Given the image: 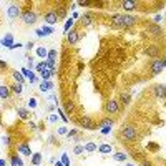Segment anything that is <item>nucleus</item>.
<instances>
[{
  "mask_svg": "<svg viewBox=\"0 0 166 166\" xmlns=\"http://www.w3.org/2000/svg\"><path fill=\"white\" fill-rule=\"evenodd\" d=\"M2 45H4V47L12 48V47H13V37H12L10 33H8V35H5V38L2 40Z\"/></svg>",
  "mask_w": 166,
  "mask_h": 166,
  "instance_id": "obj_25",
  "label": "nucleus"
},
{
  "mask_svg": "<svg viewBox=\"0 0 166 166\" xmlns=\"http://www.w3.org/2000/svg\"><path fill=\"white\" fill-rule=\"evenodd\" d=\"M143 166H151V163H148V161H144V163H143Z\"/></svg>",
  "mask_w": 166,
  "mask_h": 166,
  "instance_id": "obj_53",
  "label": "nucleus"
},
{
  "mask_svg": "<svg viewBox=\"0 0 166 166\" xmlns=\"http://www.w3.org/2000/svg\"><path fill=\"white\" fill-rule=\"evenodd\" d=\"M27 48H28V50H30V48H33V42H28V43H27Z\"/></svg>",
  "mask_w": 166,
  "mask_h": 166,
  "instance_id": "obj_50",
  "label": "nucleus"
},
{
  "mask_svg": "<svg viewBox=\"0 0 166 166\" xmlns=\"http://www.w3.org/2000/svg\"><path fill=\"white\" fill-rule=\"evenodd\" d=\"M98 151H100L101 155H110V153L113 151V148L110 146V144L103 143V144H100V146H98Z\"/></svg>",
  "mask_w": 166,
  "mask_h": 166,
  "instance_id": "obj_23",
  "label": "nucleus"
},
{
  "mask_svg": "<svg viewBox=\"0 0 166 166\" xmlns=\"http://www.w3.org/2000/svg\"><path fill=\"white\" fill-rule=\"evenodd\" d=\"M17 115H18V118H22V120H30V110H27V108H23V106H18L17 108Z\"/></svg>",
  "mask_w": 166,
  "mask_h": 166,
  "instance_id": "obj_19",
  "label": "nucleus"
},
{
  "mask_svg": "<svg viewBox=\"0 0 166 166\" xmlns=\"http://www.w3.org/2000/svg\"><path fill=\"white\" fill-rule=\"evenodd\" d=\"M58 135H68V128L60 126V128H58Z\"/></svg>",
  "mask_w": 166,
  "mask_h": 166,
  "instance_id": "obj_38",
  "label": "nucleus"
},
{
  "mask_svg": "<svg viewBox=\"0 0 166 166\" xmlns=\"http://www.w3.org/2000/svg\"><path fill=\"white\" fill-rule=\"evenodd\" d=\"M12 76H13V80L17 83H20V85H23V83H25V76H23L20 72H17V70H15V72H12Z\"/></svg>",
  "mask_w": 166,
  "mask_h": 166,
  "instance_id": "obj_24",
  "label": "nucleus"
},
{
  "mask_svg": "<svg viewBox=\"0 0 166 166\" xmlns=\"http://www.w3.org/2000/svg\"><path fill=\"white\" fill-rule=\"evenodd\" d=\"M10 90H12V91H13V93H15V95H22V90H23V85H20V83H17V82H15V83H13V85H12V87H10Z\"/></svg>",
  "mask_w": 166,
  "mask_h": 166,
  "instance_id": "obj_28",
  "label": "nucleus"
},
{
  "mask_svg": "<svg viewBox=\"0 0 166 166\" xmlns=\"http://www.w3.org/2000/svg\"><path fill=\"white\" fill-rule=\"evenodd\" d=\"M58 113H60V118L63 120V121H68V118H67V115L63 111H61V110H58Z\"/></svg>",
  "mask_w": 166,
  "mask_h": 166,
  "instance_id": "obj_44",
  "label": "nucleus"
},
{
  "mask_svg": "<svg viewBox=\"0 0 166 166\" xmlns=\"http://www.w3.org/2000/svg\"><path fill=\"white\" fill-rule=\"evenodd\" d=\"M126 166H133V165H126Z\"/></svg>",
  "mask_w": 166,
  "mask_h": 166,
  "instance_id": "obj_55",
  "label": "nucleus"
},
{
  "mask_svg": "<svg viewBox=\"0 0 166 166\" xmlns=\"http://www.w3.org/2000/svg\"><path fill=\"white\" fill-rule=\"evenodd\" d=\"M73 136H78V130H70L68 131V138H73Z\"/></svg>",
  "mask_w": 166,
  "mask_h": 166,
  "instance_id": "obj_41",
  "label": "nucleus"
},
{
  "mask_svg": "<svg viewBox=\"0 0 166 166\" xmlns=\"http://www.w3.org/2000/svg\"><path fill=\"white\" fill-rule=\"evenodd\" d=\"M43 20H45L47 25H55L60 18H58V15H57V10H47L43 13Z\"/></svg>",
  "mask_w": 166,
  "mask_h": 166,
  "instance_id": "obj_9",
  "label": "nucleus"
},
{
  "mask_svg": "<svg viewBox=\"0 0 166 166\" xmlns=\"http://www.w3.org/2000/svg\"><path fill=\"white\" fill-rule=\"evenodd\" d=\"M146 55H150V57L155 60V58H159L158 55H159V47L158 45H150L148 48H146Z\"/></svg>",
  "mask_w": 166,
  "mask_h": 166,
  "instance_id": "obj_16",
  "label": "nucleus"
},
{
  "mask_svg": "<svg viewBox=\"0 0 166 166\" xmlns=\"http://www.w3.org/2000/svg\"><path fill=\"white\" fill-rule=\"evenodd\" d=\"M150 148H151V150H158V144H155V143H151V144H150Z\"/></svg>",
  "mask_w": 166,
  "mask_h": 166,
  "instance_id": "obj_49",
  "label": "nucleus"
},
{
  "mask_svg": "<svg viewBox=\"0 0 166 166\" xmlns=\"http://www.w3.org/2000/svg\"><path fill=\"white\" fill-rule=\"evenodd\" d=\"M20 73H22V75L25 76L27 80H30V83H37V82H38V78L35 76V73H33L32 70H28L27 67H23V68L20 70Z\"/></svg>",
  "mask_w": 166,
  "mask_h": 166,
  "instance_id": "obj_14",
  "label": "nucleus"
},
{
  "mask_svg": "<svg viewBox=\"0 0 166 166\" xmlns=\"http://www.w3.org/2000/svg\"><path fill=\"white\" fill-rule=\"evenodd\" d=\"M22 22L25 23V25H35L37 20H38V15H37L35 10H30V8H27L25 12H22Z\"/></svg>",
  "mask_w": 166,
  "mask_h": 166,
  "instance_id": "obj_4",
  "label": "nucleus"
},
{
  "mask_svg": "<svg viewBox=\"0 0 166 166\" xmlns=\"http://www.w3.org/2000/svg\"><path fill=\"white\" fill-rule=\"evenodd\" d=\"M35 70H37L38 73H42V72H43V70H45V61H40L38 65L35 67Z\"/></svg>",
  "mask_w": 166,
  "mask_h": 166,
  "instance_id": "obj_37",
  "label": "nucleus"
},
{
  "mask_svg": "<svg viewBox=\"0 0 166 166\" xmlns=\"http://www.w3.org/2000/svg\"><path fill=\"white\" fill-rule=\"evenodd\" d=\"M78 125L83 126V130H98V123H95L90 116H82L78 120Z\"/></svg>",
  "mask_w": 166,
  "mask_h": 166,
  "instance_id": "obj_6",
  "label": "nucleus"
},
{
  "mask_svg": "<svg viewBox=\"0 0 166 166\" xmlns=\"http://www.w3.org/2000/svg\"><path fill=\"white\" fill-rule=\"evenodd\" d=\"M10 87H7V85H0V98H4V100H8L10 98Z\"/></svg>",
  "mask_w": 166,
  "mask_h": 166,
  "instance_id": "obj_20",
  "label": "nucleus"
},
{
  "mask_svg": "<svg viewBox=\"0 0 166 166\" xmlns=\"http://www.w3.org/2000/svg\"><path fill=\"white\" fill-rule=\"evenodd\" d=\"M28 106H30V108H35V106H37V101H35V98H30V101H28Z\"/></svg>",
  "mask_w": 166,
  "mask_h": 166,
  "instance_id": "obj_42",
  "label": "nucleus"
},
{
  "mask_svg": "<svg viewBox=\"0 0 166 166\" xmlns=\"http://www.w3.org/2000/svg\"><path fill=\"white\" fill-rule=\"evenodd\" d=\"M113 159H115V161H126V155H125V153H115V155H113Z\"/></svg>",
  "mask_w": 166,
  "mask_h": 166,
  "instance_id": "obj_34",
  "label": "nucleus"
},
{
  "mask_svg": "<svg viewBox=\"0 0 166 166\" xmlns=\"http://www.w3.org/2000/svg\"><path fill=\"white\" fill-rule=\"evenodd\" d=\"M0 166H7V161H5V159H0Z\"/></svg>",
  "mask_w": 166,
  "mask_h": 166,
  "instance_id": "obj_52",
  "label": "nucleus"
},
{
  "mask_svg": "<svg viewBox=\"0 0 166 166\" xmlns=\"http://www.w3.org/2000/svg\"><path fill=\"white\" fill-rule=\"evenodd\" d=\"M28 126H30V130H37V128H38V126H37V125H35L33 121H30V123H28Z\"/></svg>",
  "mask_w": 166,
  "mask_h": 166,
  "instance_id": "obj_48",
  "label": "nucleus"
},
{
  "mask_svg": "<svg viewBox=\"0 0 166 166\" xmlns=\"http://www.w3.org/2000/svg\"><path fill=\"white\" fill-rule=\"evenodd\" d=\"M2 143H4V146H12V136L10 135H4L2 136Z\"/></svg>",
  "mask_w": 166,
  "mask_h": 166,
  "instance_id": "obj_33",
  "label": "nucleus"
},
{
  "mask_svg": "<svg viewBox=\"0 0 166 166\" xmlns=\"http://www.w3.org/2000/svg\"><path fill=\"white\" fill-rule=\"evenodd\" d=\"M37 55H38L40 58H45V57H48V50L45 47H38L37 48Z\"/></svg>",
  "mask_w": 166,
  "mask_h": 166,
  "instance_id": "obj_31",
  "label": "nucleus"
},
{
  "mask_svg": "<svg viewBox=\"0 0 166 166\" xmlns=\"http://www.w3.org/2000/svg\"><path fill=\"white\" fill-rule=\"evenodd\" d=\"M7 15H8V18H10V20H17L18 17H22L20 7H18V5H15V4L8 5V8H7Z\"/></svg>",
  "mask_w": 166,
  "mask_h": 166,
  "instance_id": "obj_10",
  "label": "nucleus"
},
{
  "mask_svg": "<svg viewBox=\"0 0 166 166\" xmlns=\"http://www.w3.org/2000/svg\"><path fill=\"white\" fill-rule=\"evenodd\" d=\"M35 33H37V37H40V38L43 37V32H42V28H37V30H35Z\"/></svg>",
  "mask_w": 166,
  "mask_h": 166,
  "instance_id": "obj_46",
  "label": "nucleus"
},
{
  "mask_svg": "<svg viewBox=\"0 0 166 166\" xmlns=\"http://www.w3.org/2000/svg\"><path fill=\"white\" fill-rule=\"evenodd\" d=\"M83 146H85V153H95L98 150L96 143H93V141H88V143H85Z\"/></svg>",
  "mask_w": 166,
  "mask_h": 166,
  "instance_id": "obj_22",
  "label": "nucleus"
},
{
  "mask_svg": "<svg viewBox=\"0 0 166 166\" xmlns=\"http://www.w3.org/2000/svg\"><path fill=\"white\" fill-rule=\"evenodd\" d=\"M118 100H120V103H121L123 106H126V105H130V103H131V95L128 93V91H121L120 96H118Z\"/></svg>",
  "mask_w": 166,
  "mask_h": 166,
  "instance_id": "obj_15",
  "label": "nucleus"
},
{
  "mask_svg": "<svg viewBox=\"0 0 166 166\" xmlns=\"http://www.w3.org/2000/svg\"><path fill=\"white\" fill-rule=\"evenodd\" d=\"M57 57H58V52L53 48V50H50V52H48L47 61H50V63H57Z\"/></svg>",
  "mask_w": 166,
  "mask_h": 166,
  "instance_id": "obj_27",
  "label": "nucleus"
},
{
  "mask_svg": "<svg viewBox=\"0 0 166 166\" xmlns=\"http://www.w3.org/2000/svg\"><path fill=\"white\" fill-rule=\"evenodd\" d=\"M146 32L151 37H155V38H163V37H165L163 28L159 25H156V23H148V25H146Z\"/></svg>",
  "mask_w": 166,
  "mask_h": 166,
  "instance_id": "obj_7",
  "label": "nucleus"
},
{
  "mask_svg": "<svg viewBox=\"0 0 166 166\" xmlns=\"http://www.w3.org/2000/svg\"><path fill=\"white\" fill-rule=\"evenodd\" d=\"M155 22H156V23L161 22V17H159V15H156V17H155Z\"/></svg>",
  "mask_w": 166,
  "mask_h": 166,
  "instance_id": "obj_51",
  "label": "nucleus"
},
{
  "mask_svg": "<svg viewBox=\"0 0 166 166\" xmlns=\"http://www.w3.org/2000/svg\"><path fill=\"white\" fill-rule=\"evenodd\" d=\"M115 125V120H111V118H103L100 123H98V128H108V130H111V126Z\"/></svg>",
  "mask_w": 166,
  "mask_h": 166,
  "instance_id": "obj_18",
  "label": "nucleus"
},
{
  "mask_svg": "<svg viewBox=\"0 0 166 166\" xmlns=\"http://www.w3.org/2000/svg\"><path fill=\"white\" fill-rule=\"evenodd\" d=\"M42 32H43V37H48L50 33H53V28H50V27H43Z\"/></svg>",
  "mask_w": 166,
  "mask_h": 166,
  "instance_id": "obj_36",
  "label": "nucleus"
},
{
  "mask_svg": "<svg viewBox=\"0 0 166 166\" xmlns=\"http://www.w3.org/2000/svg\"><path fill=\"white\" fill-rule=\"evenodd\" d=\"M30 161H32L33 166H40V163H42V153H33Z\"/></svg>",
  "mask_w": 166,
  "mask_h": 166,
  "instance_id": "obj_26",
  "label": "nucleus"
},
{
  "mask_svg": "<svg viewBox=\"0 0 166 166\" xmlns=\"http://www.w3.org/2000/svg\"><path fill=\"white\" fill-rule=\"evenodd\" d=\"M153 91H155V96L158 98V100H166V87L165 85H161V83L155 85Z\"/></svg>",
  "mask_w": 166,
  "mask_h": 166,
  "instance_id": "obj_11",
  "label": "nucleus"
},
{
  "mask_svg": "<svg viewBox=\"0 0 166 166\" xmlns=\"http://www.w3.org/2000/svg\"><path fill=\"white\" fill-rule=\"evenodd\" d=\"M88 5H93V2H78V7H88Z\"/></svg>",
  "mask_w": 166,
  "mask_h": 166,
  "instance_id": "obj_40",
  "label": "nucleus"
},
{
  "mask_svg": "<svg viewBox=\"0 0 166 166\" xmlns=\"http://www.w3.org/2000/svg\"><path fill=\"white\" fill-rule=\"evenodd\" d=\"M65 110H67V113H72L73 110H75V105H73V101H67V103H65Z\"/></svg>",
  "mask_w": 166,
  "mask_h": 166,
  "instance_id": "obj_35",
  "label": "nucleus"
},
{
  "mask_svg": "<svg viewBox=\"0 0 166 166\" xmlns=\"http://www.w3.org/2000/svg\"><path fill=\"white\" fill-rule=\"evenodd\" d=\"M110 20H111V22H110L111 28H120V30L131 28V27H135L138 22H140V18H138V17H133V15H128V13L113 15Z\"/></svg>",
  "mask_w": 166,
  "mask_h": 166,
  "instance_id": "obj_1",
  "label": "nucleus"
},
{
  "mask_svg": "<svg viewBox=\"0 0 166 166\" xmlns=\"http://www.w3.org/2000/svg\"><path fill=\"white\" fill-rule=\"evenodd\" d=\"M120 5H121L125 10H128V12H130V10H135V8H138V2H133V0H123Z\"/></svg>",
  "mask_w": 166,
  "mask_h": 166,
  "instance_id": "obj_17",
  "label": "nucleus"
},
{
  "mask_svg": "<svg viewBox=\"0 0 166 166\" xmlns=\"http://www.w3.org/2000/svg\"><path fill=\"white\" fill-rule=\"evenodd\" d=\"M165 65H163V58H155V60L150 63V76H156L159 73H163Z\"/></svg>",
  "mask_w": 166,
  "mask_h": 166,
  "instance_id": "obj_5",
  "label": "nucleus"
},
{
  "mask_svg": "<svg viewBox=\"0 0 166 166\" xmlns=\"http://www.w3.org/2000/svg\"><path fill=\"white\" fill-rule=\"evenodd\" d=\"M17 153L23 156H32V150H30V144L28 143H20L17 144Z\"/></svg>",
  "mask_w": 166,
  "mask_h": 166,
  "instance_id": "obj_13",
  "label": "nucleus"
},
{
  "mask_svg": "<svg viewBox=\"0 0 166 166\" xmlns=\"http://www.w3.org/2000/svg\"><path fill=\"white\" fill-rule=\"evenodd\" d=\"M120 101L118 100H106L105 105H103V113L106 115H118L120 113Z\"/></svg>",
  "mask_w": 166,
  "mask_h": 166,
  "instance_id": "obj_3",
  "label": "nucleus"
},
{
  "mask_svg": "<svg viewBox=\"0 0 166 166\" xmlns=\"http://www.w3.org/2000/svg\"><path fill=\"white\" fill-rule=\"evenodd\" d=\"M48 120H50L52 123H57L58 121V116L57 115H50V118H48Z\"/></svg>",
  "mask_w": 166,
  "mask_h": 166,
  "instance_id": "obj_45",
  "label": "nucleus"
},
{
  "mask_svg": "<svg viewBox=\"0 0 166 166\" xmlns=\"http://www.w3.org/2000/svg\"><path fill=\"white\" fill-rule=\"evenodd\" d=\"M10 163H12V166H23V161L20 158H18V155H12V159H10Z\"/></svg>",
  "mask_w": 166,
  "mask_h": 166,
  "instance_id": "obj_29",
  "label": "nucleus"
},
{
  "mask_svg": "<svg viewBox=\"0 0 166 166\" xmlns=\"http://www.w3.org/2000/svg\"><path fill=\"white\" fill-rule=\"evenodd\" d=\"M61 163H63V166H70V161H68V156L67 155L61 156Z\"/></svg>",
  "mask_w": 166,
  "mask_h": 166,
  "instance_id": "obj_39",
  "label": "nucleus"
},
{
  "mask_svg": "<svg viewBox=\"0 0 166 166\" xmlns=\"http://www.w3.org/2000/svg\"><path fill=\"white\" fill-rule=\"evenodd\" d=\"M73 153H75L76 156H82L83 153H85V146H83V144H75V146H73Z\"/></svg>",
  "mask_w": 166,
  "mask_h": 166,
  "instance_id": "obj_30",
  "label": "nucleus"
},
{
  "mask_svg": "<svg viewBox=\"0 0 166 166\" xmlns=\"http://www.w3.org/2000/svg\"><path fill=\"white\" fill-rule=\"evenodd\" d=\"M33 67H35V65H33V60H32V58H28V61H27V68L32 70Z\"/></svg>",
  "mask_w": 166,
  "mask_h": 166,
  "instance_id": "obj_43",
  "label": "nucleus"
},
{
  "mask_svg": "<svg viewBox=\"0 0 166 166\" xmlns=\"http://www.w3.org/2000/svg\"><path fill=\"white\" fill-rule=\"evenodd\" d=\"M80 38H82V33H80V30L76 28V27H73V28L67 33V42H68L70 45H76L80 42Z\"/></svg>",
  "mask_w": 166,
  "mask_h": 166,
  "instance_id": "obj_8",
  "label": "nucleus"
},
{
  "mask_svg": "<svg viewBox=\"0 0 166 166\" xmlns=\"http://www.w3.org/2000/svg\"><path fill=\"white\" fill-rule=\"evenodd\" d=\"M73 25H75V20H73V18H70V20H67V23H65V28H63V30H65V33H68L70 30L73 28Z\"/></svg>",
  "mask_w": 166,
  "mask_h": 166,
  "instance_id": "obj_32",
  "label": "nucleus"
},
{
  "mask_svg": "<svg viewBox=\"0 0 166 166\" xmlns=\"http://www.w3.org/2000/svg\"><path fill=\"white\" fill-rule=\"evenodd\" d=\"M0 70H7V63L0 60Z\"/></svg>",
  "mask_w": 166,
  "mask_h": 166,
  "instance_id": "obj_47",
  "label": "nucleus"
},
{
  "mask_svg": "<svg viewBox=\"0 0 166 166\" xmlns=\"http://www.w3.org/2000/svg\"><path fill=\"white\" fill-rule=\"evenodd\" d=\"M55 166H63V163H61V161H57V165H55Z\"/></svg>",
  "mask_w": 166,
  "mask_h": 166,
  "instance_id": "obj_54",
  "label": "nucleus"
},
{
  "mask_svg": "<svg viewBox=\"0 0 166 166\" xmlns=\"http://www.w3.org/2000/svg\"><path fill=\"white\" fill-rule=\"evenodd\" d=\"M120 138H121V141H126V143H130V141H136L138 140V128L136 126H125L121 130V133H120Z\"/></svg>",
  "mask_w": 166,
  "mask_h": 166,
  "instance_id": "obj_2",
  "label": "nucleus"
},
{
  "mask_svg": "<svg viewBox=\"0 0 166 166\" xmlns=\"http://www.w3.org/2000/svg\"><path fill=\"white\" fill-rule=\"evenodd\" d=\"M93 20H95L93 13H83L82 17H80V25L82 27H90L91 23H93Z\"/></svg>",
  "mask_w": 166,
  "mask_h": 166,
  "instance_id": "obj_12",
  "label": "nucleus"
},
{
  "mask_svg": "<svg viewBox=\"0 0 166 166\" xmlns=\"http://www.w3.org/2000/svg\"><path fill=\"white\" fill-rule=\"evenodd\" d=\"M40 91H52L53 90V83L48 82V80H42V83H40Z\"/></svg>",
  "mask_w": 166,
  "mask_h": 166,
  "instance_id": "obj_21",
  "label": "nucleus"
}]
</instances>
